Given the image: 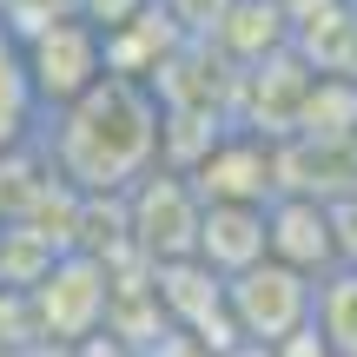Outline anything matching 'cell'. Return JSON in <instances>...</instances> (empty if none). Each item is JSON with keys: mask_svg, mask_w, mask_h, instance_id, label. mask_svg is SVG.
I'll return each mask as SVG.
<instances>
[{"mask_svg": "<svg viewBox=\"0 0 357 357\" xmlns=\"http://www.w3.org/2000/svg\"><path fill=\"white\" fill-rule=\"evenodd\" d=\"M146 7H153V0H73V13H79V20H93L100 33H113V26H126L132 13H146Z\"/></svg>", "mask_w": 357, "mask_h": 357, "instance_id": "8fae6325", "label": "cell"}, {"mask_svg": "<svg viewBox=\"0 0 357 357\" xmlns=\"http://www.w3.org/2000/svg\"><path fill=\"white\" fill-rule=\"evenodd\" d=\"M33 119H40V100H33V79H26L20 40H13L7 20H0V159L33 139Z\"/></svg>", "mask_w": 357, "mask_h": 357, "instance_id": "9c48e42d", "label": "cell"}, {"mask_svg": "<svg viewBox=\"0 0 357 357\" xmlns=\"http://www.w3.org/2000/svg\"><path fill=\"white\" fill-rule=\"evenodd\" d=\"M47 126V166L79 199H126L146 172L159 166L166 139V106L146 79L106 73L79 100L53 106Z\"/></svg>", "mask_w": 357, "mask_h": 357, "instance_id": "6da1fadb", "label": "cell"}, {"mask_svg": "<svg viewBox=\"0 0 357 357\" xmlns=\"http://www.w3.org/2000/svg\"><path fill=\"white\" fill-rule=\"evenodd\" d=\"M311 324L324 331V344H331L337 357H357V265H337V271L318 278Z\"/></svg>", "mask_w": 357, "mask_h": 357, "instance_id": "30bf717a", "label": "cell"}, {"mask_svg": "<svg viewBox=\"0 0 357 357\" xmlns=\"http://www.w3.org/2000/svg\"><path fill=\"white\" fill-rule=\"evenodd\" d=\"M13 40H20V60H26V79H33L40 113L79 100L93 79H106V33L93 20H79L73 7L47 13L40 26H26V33H13Z\"/></svg>", "mask_w": 357, "mask_h": 357, "instance_id": "7a4b0ae2", "label": "cell"}, {"mask_svg": "<svg viewBox=\"0 0 357 357\" xmlns=\"http://www.w3.org/2000/svg\"><path fill=\"white\" fill-rule=\"evenodd\" d=\"M26 298H33V311H40V331L60 337V344H86V337L100 331V318H113V278H106V265L93 252L53 258V265L26 284Z\"/></svg>", "mask_w": 357, "mask_h": 357, "instance_id": "277c9868", "label": "cell"}, {"mask_svg": "<svg viewBox=\"0 0 357 357\" xmlns=\"http://www.w3.org/2000/svg\"><path fill=\"white\" fill-rule=\"evenodd\" d=\"M271 357H337V351L324 344V331H318V324H298L291 337H278V344H271Z\"/></svg>", "mask_w": 357, "mask_h": 357, "instance_id": "7c38bea8", "label": "cell"}, {"mask_svg": "<svg viewBox=\"0 0 357 357\" xmlns=\"http://www.w3.org/2000/svg\"><path fill=\"white\" fill-rule=\"evenodd\" d=\"M185 178L205 205H271L278 199V146L252 126H225L192 159Z\"/></svg>", "mask_w": 357, "mask_h": 357, "instance_id": "8992f818", "label": "cell"}, {"mask_svg": "<svg viewBox=\"0 0 357 357\" xmlns=\"http://www.w3.org/2000/svg\"><path fill=\"white\" fill-rule=\"evenodd\" d=\"M225 357H271V351H258V344H231Z\"/></svg>", "mask_w": 357, "mask_h": 357, "instance_id": "4fadbf2b", "label": "cell"}, {"mask_svg": "<svg viewBox=\"0 0 357 357\" xmlns=\"http://www.w3.org/2000/svg\"><path fill=\"white\" fill-rule=\"evenodd\" d=\"M205 271L238 278L265 258V205H205L199 212V245H192Z\"/></svg>", "mask_w": 357, "mask_h": 357, "instance_id": "ba28073f", "label": "cell"}, {"mask_svg": "<svg viewBox=\"0 0 357 357\" xmlns=\"http://www.w3.org/2000/svg\"><path fill=\"white\" fill-rule=\"evenodd\" d=\"M126 231H132V245L146 252V265H166V258H192V245H199V212H205V199L192 192V178L185 172H172V166H153L139 178V185L126 192Z\"/></svg>", "mask_w": 357, "mask_h": 357, "instance_id": "5b68a950", "label": "cell"}, {"mask_svg": "<svg viewBox=\"0 0 357 357\" xmlns=\"http://www.w3.org/2000/svg\"><path fill=\"white\" fill-rule=\"evenodd\" d=\"M265 258L324 278L337 271V231H331V199H311V192H278L265 205Z\"/></svg>", "mask_w": 357, "mask_h": 357, "instance_id": "52a82bcc", "label": "cell"}, {"mask_svg": "<svg viewBox=\"0 0 357 357\" xmlns=\"http://www.w3.org/2000/svg\"><path fill=\"white\" fill-rule=\"evenodd\" d=\"M311 298H318V278L278 265V258H258L252 271L225 278V318L238 344L271 351L278 337H291L298 324H311Z\"/></svg>", "mask_w": 357, "mask_h": 357, "instance_id": "3957f363", "label": "cell"}]
</instances>
